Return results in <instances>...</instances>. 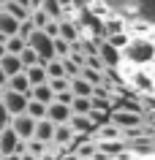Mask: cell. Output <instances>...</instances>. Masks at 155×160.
Wrapping results in <instances>:
<instances>
[{
    "label": "cell",
    "mask_w": 155,
    "mask_h": 160,
    "mask_svg": "<svg viewBox=\"0 0 155 160\" xmlns=\"http://www.w3.org/2000/svg\"><path fill=\"white\" fill-rule=\"evenodd\" d=\"M122 60H131L133 65H147L155 60V43L147 38H131L122 46Z\"/></svg>",
    "instance_id": "6da1fadb"
},
{
    "label": "cell",
    "mask_w": 155,
    "mask_h": 160,
    "mask_svg": "<svg viewBox=\"0 0 155 160\" xmlns=\"http://www.w3.org/2000/svg\"><path fill=\"white\" fill-rule=\"evenodd\" d=\"M27 46H33L38 52V57H41V65H46L49 60L57 57V52H54V38L46 35L44 30H33V35L27 38Z\"/></svg>",
    "instance_id": "7a4b0ae2"
},
{
    "label": "cell",
    "mask_w": 155,
    "mask_h": 160,
    "mask_svg": "<svg viewBox=\"0 0 155 160\" xmlns=\"http://www.w3.org/2000/svg\"><path fill=\"white\" fill-rule=\"evenodd\" d=\"M98 57H101L103 68H117L122 62V49L114 46L109 38H101V41H98Z\"/></svg>",
    "instance_id": "3957f363"
},
{
    "label": "cell",
    "mask_w": 155,
    "mask_h": 160,
    "mask_svg": "<svg viewBox=\"0 0 155 160\" xmlns=\"http://www.w3.org/2000/svg\"><path fill=\"white\" fill-rule=\"evenodd\" d=\"M0 101H3V106H6V109L14 114V117H17V114H25V111H27L30 95H27V92H14V90H8V87H6Z\"/></svg>",
    "instance_id": "277c9868"
},
{
    "label": "cell",
    "mask_w": 155,
    "mask_h": 160,
    "mask_svg": "<svg viewBox=\"0 0 155 160\" xmlns=\"http://www.w3.org/2000/svg\"><path fill=\"white\" fill-rule=\"evenodd\" d=\"M22 152H25V141L11 128H6L0 133V155H22Z\"/></svg>",
    "instance_id": "5b68a950"
},
{
    "label": "cell",
    "mask_w": 155,
    "mask_h": 160,
    "mask_svg": "<svg viewBox=\"0 0 155 160\" xmlns=\"http://www.w3.org/2000/svg\"><path fill=\"white\" fill-rule=\"evenodd\" d=\"M35 122H38V119H33L30 114H17L14 122H11V130H14L22 141H27V138L35 136Z\"/></svg>",
    "instance_id": "8992f818"
},
{
    "label": "cell",
    "mask_w": 155,
    "mask_h": 160,
    "mask_svg": "<svg viewBox=\"0 0 155 160\" xmlns=\"http://www.w3.org/2000/svg\"><path fill=\"white\" fill-rule=\"evenodd\" d=\"M68 125L74 128V133L76 136H90V133H98V125L93 122L90 114H71Z\"/></svg>",
    "instance_id": "52a82bcc"
},
{
    "label": "cell",
    "mask_w": 155,
    "mask_h": 160,
    "mask_svg": "<svg viewBox=\"0 0 155 160\" xmlns=\"http://www.w3.org/2000/svg\"><path fill=\"white\" fill-rule=\"evenodd\" d=\"M71 114H74V111H71L68 103H57V101H54V103L46 106V119L54 122V125H65V122L71 119Z\"/></svg>",
    "instance_id": "ba28073f"
},
{
    "label": "cell",
    "mask_w": 155,
    "mask_h": 160,
    "mask_svg": "<svg viewBox=\"0 0 155 160\" xmlns=\"http://www.w3.org/2000/svg\"><path fill=\"white\" fill-rule=\"evenodd\" d=\"M57 38H63V41H68V43H76L79 38H82V33H79V22H76V19H71V14L60 19V35H57Z\"/></svg>",
    "instance_id": "9c48e42d"
},
{
    "label": "cell",
    "mask_w": 155,
    "mask_h": 160,
    "mask_svg": "<svg viewBox=\"0 0 155 160\" xmlns=\"http://www.w3.org/2000/svg\"><path fill=\"white\" fill-rule=\"evenodd\" d=\"M19 25H22V22H19L17 17H11V14H8L6 8L0 11V35H3V38L19 35Z\"/></svg>",
    "instance_id": "30bf717a"
},
{
    "label": "cell",
    "mask_w": 155,
    "mask_h": 160,
    "mask_svg": "<svg viewBox=\"0 0 155 160\" xmlns=\"http://www.w3.org/2000/svg\"><path fill=\"white\" fill-rule=\"evenodd\" d=\"M74 138H76V133H74V128H71L68 122H65V125H54V138H52V144L68 149L71 144H74Z\"/></svg>",
    "instance_id": "8fae6325"
},
{
    "label": "cell",
    "mask_w": 155,
    "mask_h": 160,
    "mask_svg": "<svg viewBox=\"0 0 155 160\" xmlns=\"http://www.w3.org/2000/svg\"><path fill=\"white\" fill-rule=\"evenodd\" d=\"M0 68L6 71V76H8V79L25 71V65H22V57H19V54H11V52H6V54H3V60H0Z\"/></svg>",
    "instance_id": "7c38bea8"
},
{
    "label": "cell",
    "mask_w": 155,
    "mask_h": 160,
    "mask_svg": "<svg viewBox=\"0 0 155 160\" xmlns=\"http://www.w3.org/2000/svg\"><path fill=\"white\" fill-rule=\"evenodd\" d=\"M30 98L49 106V103H54V90L49 87V82H46V84H35V87H30Z\"/></svg>",
    "instance_id": "4fadbf2b"
},
{
    "label": "cell",
    "mask_w": 155,
    "mask_h": 160,
    "mask_svg": "<svg viewBox=\"0 0 155 160\" xmlns=\"http://www.w3.org/2000/svg\"><path fill=\"white\" fill-rule=\"evenodd\" d=\"M33 138L49 144L52 138H54V122H49V119H38V122H35V136H33Z\"/></svg>",
    "instance_id": "5bb4252c"
},
{
    "label": "cell",
    "mask_w": 155,
    "mask_h": 160,
    "mask_svg": "<svg viewBox=\"0 0 155 160\" xmlns=\"http://www.w3.org/2000/svg\"><path fill=\"white\" fill-rule=\"evenodd\" d=\"M25 76H27V82H30V87H35V84H46L49 82V76H46V68L38 62V65H30V68H25Z\"/></svg>",
    "instance_id": "9a60e30c"
},
{
    "label": "cell",
    "mask_w": 155,
    "mask_h": 160,
    "mask_svg": "<svg viewBox=\"0 0 155 160\" xmlns=\"http://www.w3.org/2000/svg\"><path fill=\"white\" fill-rule=\"evenodd\" d=\"M93 90H95V87L87 82L85 76H76V79H71V92H74V95H82V98H93Z\"/></svg>",
    "instance_id": "2e32d148"
},
{
    "label": "cell",
    "mask_w": 155,
    "mask_h": 160,
    "mask_svg": "<svg viewBox=\"0 0 155 160\" xmlns=\"http://www.w3.org/2000/svg\"><path fill=\"white\" fill-rule=\"evenodd\" d=\"M38 8L46 11V17H49V19H63V17H68V11L60 6V0H44Z\"/></svg>",
    "instance_id": "e0dca14e"
},
{
    "label": "cell",
    "mask_w": 155,
    "mask_h": 160,
    "mask_svg": "<svg viewBox=\"0 0 155 160\" xmlns=\"http://www.w3.org/2000/svg\"><path fill=\"white\" fill-rule=\"evenodd\" d=\"M122 149H125V141H122V138H114V141H98V152H103L106 158L120 155Z\"/></svg>",
    "instance_id": "ac0fdd59"
},
{
    "label": "cell",
    "mask_w": 155,
    "mask_h": 160,
    "mask_svg": "<svg viewBox=\"0 0 155 160\" xmlns=\"http://www.w3.org/2000/svg\"><path fill=\"white\" fill-rule=\"evenodd\" d=\"M44 68H46V76H49V79H68V76H65V65H63V60H60V57L49 60Z\"/></svg>",
    "instance_id": "d6986e66"
},
{
    "label": "cell",
    "mask_w": 155,
    "mask_h": 160,
    "mask_svg": "<svg viewBox=\"0 0 155 160\" xmlns=\"http://www.w3.org/2000/svg\"><path fill=\"white\" fill-rule=\"evenodd\" d=\"M8 90H14V92H27V95H30V82H27L25 71L8 79Z\"/></svg>",
    "instance_id": "ffe728a7"
},
{
    "label": "cell",
    "mask_w": 155,
    "mask_h": 160,
    "mask_svg": "<svg viewBox=\"0 0 155 160\" xmlns=\"http://www.w3.org/2000/svg\"><path fill=\"white\" fill-rule=\"evenodd\" d=\"M71 111H74V114H90V111H93V98L74 95V101H71Z\"/></svg>",
    "instance_id": "44dd1931"
},
{
    "label": "cell",
    "mask_w": 155,
    "mask_h": 160,
    "mask_svg": "<svg viewBox=\"0 0 155 160\" xmlns=\"http://www.w3.org/2000/svg\"><path fill=\"white\" fill-rule=\"evenodd\" d=\"M27 46V38H22V35H11V38H6V52H11V54H22Z\"/></svg>",
    "instance_id": "7402d4cb"
},
{
    "label": "cell",
    "mask_w": 155,
    "mask_h": 160,
    "mask_svg": "<svg viewBox=\"0 0 155 160\" xmlns=\"http://www.w3.org/2000/svg\"><path fill=\"white\" fill-rule=\"evenodd\" d=\"M3 8L8 11L11 17H17L19 22H25V19L30 17V8H25V6H19V3H14V0H8V3H6V6H3Z\"/></svg>",
    "instance_id": "603a6c76"
},
{
    "label": "cell",
    "mask_w": 155,
    "mask_h": 160,
    "mask_svg": "<svg viewBox=\"0 0 155 160\" xmlns=\"http://www.w3.org/2000/svg\"><path fill=\"white\" fill-rule=\"evenodd\" d=\"M25 114H30L33 119H46V103L33 101V98H30V103H27V111H25Z\"/></svg>",
    "instance_id": "cb8c5ba5"
},
{
    "label": "cell",
    "mask_w": 155,
    "mask_h": 160,
    "mask_svg": "<svg viewBox=\"0 0 155 160\" xmlns=\"http://www.w3.org/2000/svg\"><path fill=\"white\" fill-rule=\"evenodd\" d=\"M19 57H22V65H25V68H30V65H38V62H41V57H38V52H35L33 46H25V52H22Z\"/></svg>",
    "instance_id": "d4e9b609"
},
{
    "label": "cell",
    "mask_w": 155,
    "mask_h": 160,
    "mask_svg": "<svg viewBox=\"0 0 155 160\" xmlns=\"http://www.w3.org/2000/svg\"><path fill=\"white\" fill-rule=\"evenodd\" d=\"M25 152H33V155L44 158V155H46V144L38 141V138H27V141H25Z\"/></svg>",
    "instance_id": "484cf974"
},
{
    "label": "cell",
    "mask_w": 155,
    "mask_h": 160,
    "mask_svg": "<svg viewBox=\"0 0 155 160\" xmlns=\"http://www.w3.org/2000/svg\"><path fill=\"white\" fill-rule=\"evenodd\" d=\"M11 122H14V114H11V111L3 106V101H0V133H3L6 128H11Z\"/></svg>",
    "instance_id": "4316f807"
},
{
    "label": "cell",
    "mask_w": 155,
    "mask_h": 160,
    "mask_svg": "<svg viewBox=\"0 0 155 160\" xmlns=\"http://www.w3.org/2000/svg\"><path fill=\"white\" fill-rule=\"evenodd\" d=\"M54 52H57V57H68L71 54V43L68 41H63V38H54Z\"/></svg>",
    "instance_id": "83f0119b"
},
{
    "label": "cell",
    "mask_w": 155,
    "mask_h": 160,
    "mask_svg": "<svg viewBox=\"0 0 155 160\" xmlns=\"http://www.w3.org/2000/svg\"><path fill=\"white\" fill-rule=\"evenodd\" d=\"M49 87L54 92H65V90H71V79H49Z\"/></svg>",
    "instance_id": "f1b7e54d"
},
{
    "label": "cell",
    "mask_w": 155,
    "mask_h": 160,
    "mask_svg": "<svg viewBox=\"0 0 155 160\" xmlns=\"http://www.w3.org/2000/svg\"><path fill=\"white\" fill-rule=\"evenodd\" d=\"M93 3H95V0H74V8H76V11H85V8H90Z\"/></svg>",
    "instance_id": "f546056e"
},
{
    "label": "cell",
    "mask_w": 155,
    "mask_h": 160,
    "mask_svg": "<svg viewBox=\"0 0 155 160\" xmlns=\"http://www.w3.org/2000/svg\"><path fill=\"white\" fill-rule=\"evenodd\" d=\"M8 87V76H6V71L0 68V90H6Z\"/></svg>",
    "instance_id": "4dcf8cb0"
},
{
    "label": "cell",
    "mask_w": 155,
    "mask_h": 160,
    "mask_svg": "<svg viewBox=\"0 0 155 160\" xmlns=\"http://www.w3.org/2000/svg\"><path fill=\"white\" fill-rule=\"evenodd\" d=\"M60 6H63L65 11H68V14H71V11H74V0H60Z\"/></svg>",
    "instance_id": "1f68e13d"
},
{
    "label": "cell",
    "mask_w": 155,
    "mask_h": 160,
    "mask_svg": "<svg viewBox=\"0 0 155 160\" xmlns=\"http://www.w3.org/2000/svg\"><path fill=\"white\" fill-rule=\"evenodd\" d=\"M22 160H44V158H38V155H33V152H22Z\"/></svg>",
    "instance_id": "d6a6232c"
},
{
    "label": "cell",
    "mask_w": 155,
    "mask_h": 160,
    "mask_svg": "<svg viewBox=\"0 0 155 160\" xmlns=\"http://www.w3.org/2000/svg\"><path fill=\"white\" fill-rule=\"evenodd\" d=\"M0 160H22V155H0Z\"/></svg>",
    "instance_id": "836d02e7"
},
{
    "label": "cell",
    "mask_w": 155,
    "mask_h": 160,
    "mask_svg": "<svg viewBox=\"0 0 155 160\" xmlns=\"http://www.w3.org/2000/svg\"><path fill=\"white\" fill-rule=\"evenodd\" d=\"M14 3H19V6H25V8L33 11V6H30V0H14Z\"/></svg>",
    "instance_id": "e575fe53"
},
{
    "label": "cell",
    "mask_w": 155,
    "mask_h": 160,
    "mask_svg": "<svg viewBox=\"0 0 155 160\" xmlns=\"http://www.w3.org/2000/svg\"><path fill=\"white\" fill-rule=\"evenodd\" d=\"M41 3H44V0H30V6H33V8H38Z\"/></svg>",
    "instance_id": "d590c367"
},
{
    "label": "cell",
    "mask_w": 155,
    "mask_h": 160,
    "mask_svg": "<svg viewBox=\"0 0 155 160\" xmlns=\"http://www.w3.org/2000/svg\"><path fill=\"white\" fill-rule=\"evenodd\" d=\"M0 3H8V0H0Z\"/></svg>",
    "instance_id": "8d00e7d4"
},
{
    "label": "cell",
    "mask_w": 155,
    "mask_h": 160,
    "mask_svg": "<svg viewBox=\"0 0 155 160\" xmlns=\"http://www.w3.org/2000/svg\"><path fill=\"white\" fill-rule=\"evenodd\" d=\"M152 62H155V60H152Z\"/></svg>",
    "instance_id": "74e56055"
}]
</instances>
